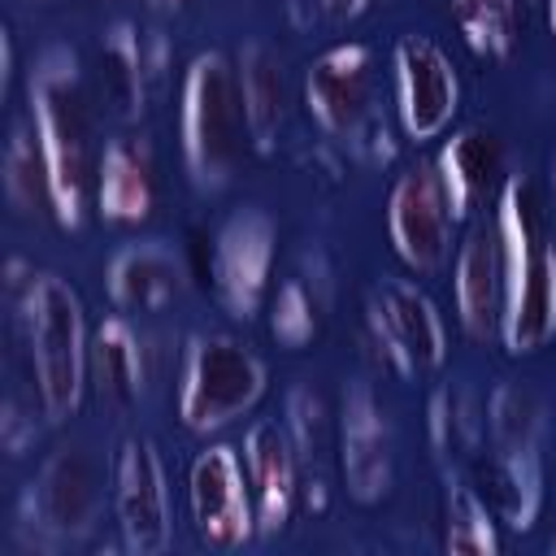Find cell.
<instances>
[{
	"instance_id": "1",
	"label": "cell",
	"mask_w": 556,
	"mask_h": 556,
	"mask_svg": "<svg viewBox=\"0 0 556 556\" xmlns=\"http://www.w3.org/2000/svg\"><path fill=\"white\" fill-rule=\"evenodd\" d=\"M30 96V126L48 165V191H52V217L65 230H78L87 222V208L96 204V109L91 91L83 83V65L74 48L48 43L26 78Z\"/></svg>"
},
{
	"instance_id": "2",
	"label": "cell",
	"mask_w": 556,
	"mask_h": 556,
	"mask_svg": "<svg viewBox=\"0 0 556 556\" xmlns=\"http://www.w3.org/2000/svg\"><path fill=\"white\" fill-rule=\"evenodd\" d=\"M491 222L504 261L500 343L513 356H530L556 339V243L543 226V200L530 174L504 178Z\"/></svg>"
},
{
	"instance_id": "3",
	"label": "cell",
	"mask_w": 556,
	"mask_h": 556,
	"mask_svg": "<svg viewBox=\"0 0 556 556\" xmlns=\"http://www.w3.org/2000/svg\"><path fill=\"white\" fill-rule=\"evenodd\" d=\"M17 326L30 361V382L43 421H65L78 413L91 378H87V317L78 291L61 274H26L17 287Z\"/></svg>"
},
{
	"instance_id": "4",
	"label": "cell",
	"mask_w": 556,
	"mask_h": 556,
	"mask_svg": "<svg viewBox=\"0 0 556 556\" xmlns=\"http://www.w3.org/2000/svg\"><path fill=\"white\" fill-rule=\"evenodd\" d=\"M178 139H182V161L195 187L217 191L230 182L235 165L252 143L235 56L200 52L187 65L182 96H178Z\"/></svg>"
},
{
	"instance_id": "5",
	"label": "cell",
	"mask_w": 556,
	"mask_h": 556,
	"mask_svg": "<svg viewBox=\"0 0 556 556\" xmlns=\"http://www.w3.org/2000/svg\"><path fill=\"white\" fill-rule=\"evenodd\" d=\"M265 395V361L235 334H191L178 365V421L191 434H213L256 408Z\"/></svg>"
},
{
	"instance_id": "6",
	"label": "cell",
	"mask_w": 556,
	"mask_h": 556,
	"mask_svg": "<svg viewBox=\"0 0 556 556\" xmlns=\"http://www.w3.org/2000/svg\"><path fill=\"white\" fill-rule=\"evenodd\" d=\"M100 508H104V465L83 439L52 447L17 500L22 530L48 547L87 539L100 521Z\"/></svg>"
},
{
	"instance_id": "7",
	"label": "cell",
	"mask_w": 556,
	"mask_h": 556,
	"mask_svg": "<svg viewBox=\"0 0 556 556\" xmlns=\"http://www.w3.org/2000/svg\"><path fill=\"white\" fill-rule=\"evenodd\" d=\"M274 252H278V226L269 213L243 204L217 222L213 248H208V282H213V300L226 317L248 321L261 313V304L269 295Z\"/></svg>"
},
{
	"instance_id": "8",
	"label": "cell",
	"mask_w": 556,
	"mask_h": 556,
	"mask_svg": "<svg viewBox=\"0 0 556 556\" xmlns=\"http://www.w3.org/2000/svg\"><path fill=\"white\" fill-rule=\"evenodd\" d=\"M365 326L378 356L404 378L430 374L447 361V326L434 300L408 278H382L369 287Z\"/></svg>"
},
{
	"instance_id": "9",
	"label": "cell",
	"mask_w": 556,
	"mask_h": 556,
	"mask_svg": "<svg viewBox=\"0 0 556 556\" xmlns=\"http://www.w3.org/2000/svg\"><path fill=\"white\" fill-rule=\"evenodd\" d=\"M109 486H113V517L122 547L135 556H161L174 539V521H169V482L156 443L143 434H126L113 452Z\"/></svg>"
},
{
	"instance_id": "10",
	"label": "cell",
	"mask_w": 556,
	"mask_h": 556,
	"mask_svg": "<svg viewBox=\"0 0 556 556\" xmlns=\"http://www.w3.org/2000/svg\"><path fill=\"white\" fill-rule=\"evenodd\" d=\"M187 508L204 547L230 552L256 534V504L243 456L230 443H208L187 465Z\"/></svg>"
},
{
	"instance_id": "11",
	"label": "cell",
	"mask_w": 556,
	"mask_h": 556,
	"mask_svg": "<svg viewBox=\"0 0 556 556\" xmlns=\"http://www.w3.org/2000/svg\"><path fill=\"white\" fill-rule=\"evenodd\" d=\"M387 235H391L395 256L413 274H439L452 261L456 217H452V200L443 191V178H439L434 161L430 165H413L391 182Z\"/></svg>"
},
{
	"instance_id": "12",
	"label": "cell",
	"mask_w": 556,
	"mask_h": 556,
	"mask_svg": "<svg viewBox=\"0 0 556 556\" xmlns=\"http://www.w3.org/2000/svg\"><path fill=\"white\" fill-rule=\"evenodd\" d=\"M395 113L408 139H439L460 109V74L430 35H404L391 52Z\"/></svg>"
},
{
	"instance_id": "13",
	"label": "cell",
	"mask_w": 556,
	"mask_h": 556,
	"mask_svg": "<svg viewBox=\"0 0 556 556\" xmlns=\"http://www.w3.org/2000/svg\"><path fill=\"white\" fill-rule=\"evenodd\" d=\"M374 52L361 39L330 43L304 70V109L330 139H352L374 113Z\"/></svg>"
},
{
	"instance_id": "14",
	"label": "cell",
	"mask_w": 556,
	"mask_h": 556,
	"mask_svg": "<svg viewBox=\"0 0 556 556\" xmlns=\"http://www.w3.org/2000/svg\"><path fill=\"white\" fill-rule=\"evenodd\" d=\"M339 469L343 486L356 504H378L391 491L395 452H391V421L369 382H356L339 408Z\"/></svg>"
},
{
	"instance_id": "15",
	"label": "cell",
	"mask_w": 556,
	"mask_h": 556,
	"mask_svg": "<svg viewBox=\"0 0 556 556\" xmlns=\"http://www.w3.org/2000/svg\"><path fill=\"white\" fill-rule=\"evenodd\" d=\"M452 300L456 321L473 343L500 339L504 317V261H500V235L495 222H473L469 235L456 248L452 265Z\"/></svg>"
},
{
	"instance_id": "16",
	"label": "cell",
	"mask_w": 556,
	"mask_h": 556,
	"mask_svg": "<svg viewBox=\"0 0 556 556\" xmlns=\"http://www.w3.org/2000/svg\"><path fill=\"white\" fill-rule=\"evenodd\" d=\"M243 469L256 504V534H278L291 521L300 495V456L282 421H256L243 434Z\"/></svg>"
},
{
	"instance_id": "17",
	"label": "cell",
	"mask_w": 556,
	"mask_h": 556,
	"mask_svg": "<svg viewBox=\"0 0 556 556\" xmlns=\"http://www.w3.org/2000/svg\"><path fill=\"white\" fill-rule=\"evenodd\" d=\"M434 169L443 178V191L452 200V217L465 222L473 217L491 195L504 187V143L491 126H460L452 139H443Z\"/></svg>"
},
{
	"instance_id": "18",
	"label": "cell",
	"mask_w": 556,
	"mask_h": 556,
	"mask_svg": "<svg viewBox=\"0 0 556 556\" xmlns=\"http://www.w3.org/2000/svg\"><path fill=\"white\" fill-rule=\"evenodd\" d=\"M96 213L113 226H139L156 204V165L143 135H117L100 148Z\"/></svg>"
},
{
	"instance_id": "19",
	"label": "cell",
	"mask_w": 556,
	"mask_h": 556,
	"mask_svg": "<svg viewBox=\"0 0 556 556\" xmlns=\"http://www.w3.org/2000/svg\"><path fill=\"white\" fill-rule=\"evenodd\" d=\"M182 261L161 239L122 243L104 265V291L122 313H156L182 291Z\"/></svg>"
},
{
	"instance_id": "20",
	"label": "cell",
	"mask_w": 556,
	"mask_h": 556,
	"mask_svg": "<svg viewBox=\"0 0 556 556\" xmlns=\"http://www.w3.org/2000/svg\"><path fill=\"white\" fill-rule=\"evenodd\" d=\"M87 378H91L100 404H109V408L139 404L143 391H148V378H152V369H148V334L122 313L104 317L91 330Z\"/></svg>"
},
{
	"instance_id": "21",
	"label": "cell",
	"mask_w": 556,
	"mask_h": 556,
	"mask_svg": "<svg viewBox=\"0 0 556 556\" xmlns=\"http://www.w3.org/2000/svg\"><path fill=\"white\" fill-rule=\"evenodd\" d=\"M473 491L491 504V513L508 530H530L543 513V465L539 452H500L486 443V452H473Z\"/></svg>"
},
{
	"instance_id": "22",
	"label": "cell",
	"mask_w": 556,
	"mask_h": 556,
	"mask_svg": "<svg viewBox=\"0 0 556 556\" xmlns=\"http://www.w3.org/2000/svg\"><path fill=\"white\" fill-rule=\"evenodd\" d=\"M235 70H239V91H243V113H248V135L256 152H269L287 126V70L282 56L252 39L235 52Z\"/></svg>"
},
{
	"instance_id": "23",
	"label": "cell",
	"mask_w": 556,
	"mask_h": 556,
	"mask_svg": "<svg viewBox=\"0 0 556 556\" xmlns=\"http://www.w3.org/2000/svg\"><path fill=\"white\" fill-rule=\"evenodd\" d=\"M96 83L104 104L113 109L117 122H135L148 104V56H143V35L130 22H113L100 35L96 48Z\"/></svg>"
},
{
	"instance_id": "24",
	"label": "cell",
	"mask_w": 556,
	"mask_h": 556,
	"mask_svg": "<svg viewBox=\"0 0 556 556\" xmlns=\"http://www.w3.org/2000/svg\"><path fill=\"white\" fill-rule=\"evenodd\" d=\"M443 552H452V556H495L500 552V517L465 478H452V486L443 495Z\"/></svg>"
},
{
	"instance_id": "25",
	"label": "cell",
	"mask_w": 556,
	"mask_h": 556,
	"mask_svg": "<svg viewBox=\"0 0 556 556\" xmlns=\"http://www.w3.org/2000/svg\"><path fill=\"white\" fill-rule=\"evenodd\" d=\"M486 443L500 452H539L543 400L521 382H500L486 400Z\"/></svg>"
},
{
	"instance_id": "26",
	"label": "cell",
	"mask_w": 556,
	"mask_h": 556,
	"mask_svg": "<svg viewBox=\"0 0 556 556\" xmlns=\"http://www.w3.org/2000/svg\"><path fill=\"white\" fill-rule=\"evenodd\" d=\"M4 195L22 217L52 213L48 165H43V152H39V139H35L30 122H17L9 130V143H4Z\"/></svg>"
},
{
	"instance_id": "27",
	"label": "cell",
	"mask_w": 556,
	"mask_h": 556,
	"mask_svg": "<svg viewBox=\"0 0 556 556\" xmlns=\"http://www.w3.org/2000/svg\"><path fill=\"white\" fill-rule=\"evenodd\" d=\"M430 443L443 460H456V456H469L482 447V434H486V417H478V404L465 387H439L430 395Z\"/></svg>"
},
{
	"instance_id": "28",
	"label": "cell",
	"mask_w": 556,
	"mask_h": 556,
	"mask_svg": "<svg viewBox=\"0 0 556 556\" xmlns=\"http://www.w3.org/2000/svg\"><path fill=\"white\" fill-rule=\"evenodd\" d=\"M517 13H521V0H452V17H456L465 43L491 61L513 52Z\"/></svg>"
},
{
	"instance_id": "29",
	"label": "cell",
	"mask_w": 556,
	"mask_h": 556,
	"mask_svg": "<svg viewBox=\"0 0 556 556\" xmlns=\"http://www.w3.org/2000/svg\"><path fill=\"white\" fill-rule=\"evenodd\" d=\"M269 334L282 348H304L317 334V300L304 278H287L269 304Z\"/></svg>"
},
{
	"instance_id": "30",
	"label": "cell",
	"mask_w": 556,
	"mask_h": 556,
	"mask_svg": "<svg viewBox=\"0 0 556 556\" xmlns=\"http://www.w3.org/2000/svg\"><path fill=\"white\" fill-rule=\"evenodd\" d=\"M282 426H287V434H291V447H295L300 465L317 469V460H321V447H326V404H321V395H317L308 382L291 387Z\"/></svg>"
},
{
	"instance_id": "31",
	"label": "cell",
	"mask_w": 556,
	"mask_h": 556,
	"mask_svg": "<svg viewBox=\"0 0 556 556\" xmlns=\"http://www.w3.org/2000/svg\"><path fill=\"white\" fill-rule=\"evenodd\" d=\"M348 148L365 161V165H382V161H391V152H395V143H391V130L378 122V117H369L352 139H348Z\"/></svg>"
},
{
	"instance_id": "32",
	"label": "cell",
	"mask_w": 556,
	"mask_h": 556,
	"mask_svg": "<svg viewBox=\"0 0 556 556\" xmlns=\"http://www.w3.org/2000/svg\"><path fill=\"white\" fill-rule=\"evenodd\" d=\"M326 17H334V22H348V17H361L365 9H369V0H313Z\"/></svg>"
},
{
	"instance_id": "33",
	"label": "cell",
	"mask_w": 556,
	"mask_h": 556,
	"mask_svg": "<svg viewBox=\"0 0 556 556\" xmlns=\"http://www.w3.org/2000/svg\"><path fill=\"white\" fill-rule=\"evenodd\" d=\"M543 13H547V30L556 35V0H543Z\"/></svg>"
},
{
	"instance_id": "34",
	"label": "cell",
	"mask_w": 556,
	"mask_h": 556,
	"mask_svg": "<svg viewBox=\"0 0 556 556\" xmlns=\"http://www.w3.org/2000/svg\"><path fill=\"white\" fill-rule=\"evenodd\" d=\"M156 9H182V4H191V0H152Z\"/></svg>"
},
{
	"instance_id": "35",
	"label": "cell",
	"mask_w": 556,
	"mask_h": 556,
	"mask_svg": "<svg viewBox=\"0 0 556 556\" xmlns=\"http://www.w3.org/2000/svg\"><path fill=\"white\" fill-rule=\"evenodd\" d=\"M552 195H556V156H552Z\"/></svg>"
},
{
	"instance_id": "36",
	"label": "cell",
	"mask_w": 556,
	"mask_h": 556,
	"mask_svg": "<svg viewBox=\"0 0 556 556\" xmlns=\"http://www.w3.org/2000/svg\"><path fill=\"white\" fill-rule=\"evenodd\" d=\"M26 4H52V0H26Z\"/></svg>"
},
{
	"instance_id": "37",
	"label": "cell",
	"mask_w": 556,
	"mask_h": 556,
	"mask_svg": "<svg viewBox=\"0 0 556 556\" xmlns=\"http://www.w3.org/2000/svg\"><path fill=\"white\" fill-rule=\"evenodd\" d=\"M521 4H543V0H521Z\"/></svg>"
},
{
	"instance_id": "38",
	"label": "cell",
	"mask_w": 556,
	"mask_h": 556,
	"mask_svg": "<svg viewBox=\"0 0 556 556\" xmlns=\"http://www.w3.org/2000/svg\"><path fill=\"white\" fill-rule=\"evenodd\" d=\"M552 552H556V539H552Z\"/></svg>"
}]
</instances>
